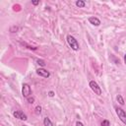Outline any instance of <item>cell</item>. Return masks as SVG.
I'll return each mask as SVG.
<instances>
[{"mask_svg": "<svg viewBox=\"0 0 126 126\" xmlns=\"http://www.w3.org/2000/svg\"><path fill=\"white\" fill-rule=\"evenodd\" d=\"M32 94V90H31V87L29 84H23V87H22V95L24 98H29Z\"/></svg>", "mask_w": 126, "mask_h": 126, "instance_id": "3957f363", "label": "cell"}, {"mask_svg": "<svg viewBox=\"0 0 126 126\" xmlns=\"http://www.w3.org/2000/svg\"><path fill=\"white\" fill-rule=\"evenodd\" d=\"M32 3H33V5H38V4H39V1H32Z\"/></svg>", "mask_w": 126, "mask_h": 126, "instance_id": "ac0fdd59", "label": "cell"}, {"mask_svg": "<svg viewBox=\"0 0 126 126\" xmlns=\"http://www.w3.org/2000/svg\"><path fill=\"white\" fill-rule=\"evenodd\" d=\"M124 63H125V64H126V54L124 55Z\"/></svg>", "mask_w": 126, "mask_h": 126, "instance_id": "d6986e66", "label": "cell"}, {"mask_svg": "<svg viewBox=\"0 0 126 126\" xmlns=\"http://www.w3.org/2000/svg\"><path fill=\"white\" fill-rule=\"evenodd\" d=\"M27 100H28L29 103H34L35 102V98H33V97H29Z\"/></svg>", "mask_w": 126, "mask_h": 126, "instance_id": "5bb4252c", "label": "cell"}, {"mask_svg": "<svg viewBox=\"0 0 126 126\" xmlns=\"http://www.w3.org/2000/svg\"><path fill=\"white\" fill-rule=\"evenodd\" d=\"M23 126H26V125H23Z\"/></svg>", "mask_w": 126, "mask_h": 126, "instance_id": "ffe728a7", "label": "cell"}, {"mask_svg": "<svg viewBox=\"0 0 126 126\" xmlns=\"http://www.w3.org/2000/svg\"><path fill=\"white\" fill-rule=\"evenodd\" d=\"M117 101H118V102H119L121 105H123V104H124V100H123L122 96L118 95V96H117Z\"/></svg>", "mask_w": 126, "mask_h": 126, "instance_id": "8fae6325", "label": "cell"}, {"mask_svg": "<svg viewBox=\"0 0 126 126\" xmlns=\"http://www.w3.org/2000/svg\"><path fill=\"white\" fill-rule=\"evenodd\" d=\"M13 115H14L16 118L20 119V120H27V115H26L23 111H21V110H16V111H14V112H13Z\"/></svg>", "mask_w": 126, "mask_h": 126, "instance_id": "8992f818", "label": "cell"}, {"mask_svg": "<svg viewBox=\"0 0 126 126\" xmlns=\"http://www.w3.org/2000/svg\"><path fill=\"white\" fill-rule=\"evenodd\" d=\"M76 126H84V124L82 122H80V121H77L76 122Z\"/></svg>", "mask_w": 126, "mask_h": 126, "instance_id": "e0dca14e", "label": "cell"}, {"mask_svg": "<svg viewBox=\"0 0 126 126\" xmlns=\"http://www.w3.org/2000/svg\"><path fill=\"white\" fill-rule=\"evenodd\" d=\"M89 22H90V24H92L93 26H96V27H99L101 25V21L97 17H90Z\"/></svg>", "mask_w": 126, "mask_h": 126, "instance_id": "52a82bcc", "label": "cell"}, {"mask_svg": "<svg viewBox=\"0 0 126 126\" xmlns=\"http://www.w3.org/2000/svg\"><path fill=\"white\" fill-rule=\"evenodd\" d=\"M90 87H91L92 91L95 94H97L98 96H101V87L99 86V84L96 81H91L90 82Z\"/></svg>", "mask_w": 126, "mask_h": 126, "instance_id": "7a4b0ae2", "label": "cell"}, {"mask_svg": "<svg viewBox=\"0 0 126 126\" xmlns=\"http://www.w3.org/2000/svg\"><path fill=\"white\" fill-rule=\"evenodd\" d=\"M48 96H49L50 98H52V97H54V92H52V91H50V92L48 93Z\"/></svg>", "mask_w": 126, "mask_h": 126, "instance_id": "2e32d148", "label": "cell"}, {"mask_svg": "<svg viewBox=\"0 0 126 126\" xmlns=\"http://www.w3.org/2000/svg\"><path fill=\"white\" fill-rule=\"evenodd\" d=\"M37 74H38V76H40V77H43V78H48V77L50 76V73H49L47 70L43 69V68H38V69L37 70Z\"/></svg>", "mask_w": 126, "mask_h": 126, "instance_id": "5b68a950", "label": "cell"}, {"mask_svg": "<svg viewBox=\"0 0 126 126\" xmlns=\"http://www.w3.org/2000/svg\"><path fill=\"white\" fill-rule=\"evenodd\" d=\"M85 5H86L85 1H82V0H78V1H76V6L79 7V8H84Z\"/></svg>", "mask_w": 126, "mask_h": 126, "instance_id": "9c48e42d", "label": "cell"}, {"mask_svg": "<svg viewBox=\"0 0 126 126\" xmlns=\"http://www.w3.org/2000/svg\"><path fill=\"white\" fill-rule=\"evenodd\" d=\"M101 126H110V122H109L107 119H104V120H102V122H101Z\"/></svg>", "mask_w": 126, "mask_h": 126, "instance_id": "7c38bea8", "label": "cell"}, {"mask_svg": "<svg viewBox=\"0 0 126 126\" xmlns=\"http://www.w3.org/2000/svg\"><path fill=\"white\" fill-rule=\"evenodd\" d=\"M37 63H38L39 66H41V67H44V66L46 65V63H45L44 60H42V59H38V60H37Z\"/></svg>", "mask_w": 126, "mask_h": 126, "instance_id": "30bf717a", "label": "cell"}, {"mask_svg": "<svg viewBox=\"0 0 126 126\" xmlns=\"http://www.w3.org/2000/svg\"><path fill=\"white\" fill-rule=\"evenodd\" d=\"M35 110H36V113H37V114H40V113H41V106L38 105Z\"/></svg>", "mask_w": 126, "mask_h": 126, "instance_id": "4fadbf2b", "label": "cell"}, {"mask_svg": "<svg viewBox=\"0 0 126 126\" xmlns=\"http://www.w3.org/2000/svg\"><path fill=\"white\" fill-rule=\"evenodd\" d=\"M67 42H68V44L70 45V47L73 49V50H75V51H77V50H79L80 49V46H79V42L77 41V39L73 37V36H67Z\"/></svg>", "mask_w": 126, "mask_h": 126, "instance_id": "6da1fadb", "label": "cell"}, {"mask_svg": "<svg viewBox=\"0 0 126 126\" xmlns=\"http://www.w3.org/2000/svg\"><path fill=\"white\" fill-rule=\"evenodd\" d=\"M43 125H44V126H53L51 120H50L48 117H45V118L43 119Z\"/></svg>", "mask_w": 126, "mask_h": 126, "instance_id": "ba28073f", "label": "cell"}, {"mask_svg": "<svg viewBox=\"0 0 126 126\" xmlns=\"http://www.w3.org/2000/svg\"><path fill=\"white\" fill-rule=\"evenodd\" d=\"M116 113H117V115H118V118L124 123V124H126V112L122 109V108H116Z\"/></svg>", "mask_w": 126, "mask_h": 126, "instance_id": "277c9868", "label": "cell"}, {"mask_svg": "<svg viewBox=\"0 0 126 126\" xmlns=\"http://www.w3.org/2000/svg\"><path fill=\"white\" fill-rule=\"evenodd\" d=\"M18 30H19L18 27H12V28L10 29V32H11V33H16Z\"/></svg>", "mask_w": 126, "mask_h": 126, "instance_id": "9a60e30c", "label": "cell"}]
</instances>
